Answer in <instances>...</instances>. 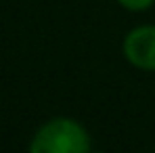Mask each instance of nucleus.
Returning a JSON list of instances; mask_svg holds the SVG:
<instances>
[{"mask_svg":"<svg viewBox=\"0 0 155 153\" xmlns=\"http://www.w3.org/2000/svg\"><path fill=\"white\" fill-rule=\"evenodd\" d=\"M153 2L155 0H117V4L128 11H147L149 6H153Z\"/></svg>","mask_w":155,"mask_h":153,"instance_id":"3","label":"nucleus"},{"mask_svg":"<svg viewBox=\"0 0 155 153\" xmlns=\"http://www.w3.org/2000/svg\"><path fill=\"white\" fill-rule=\"evenodd\" d=\"M124 57L130 65L143 72H155V25L130 29L122 42Z\"/></svg>","mask_w":155,"mask_h":153,"instance_id":"2","label":"nucleus"},{"mask_svg":"<svg viewBox=\"0 0 155 153\" xmlns=\"http://www.w3.org/2000/svg\"><path fill=\"white\" fill-rule=\"evenodd\" d=\"M31 153H86L90 136L86 128L69 118H52L36 130L29 143Z\"/></svg>","mask_w":155,"mask_h":153,"instance_id":"1","label":"nucleus"}]
</instances>
